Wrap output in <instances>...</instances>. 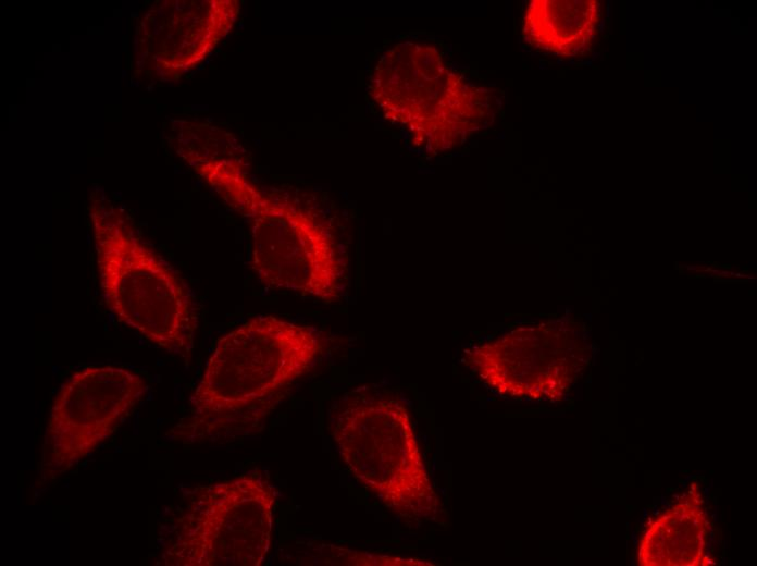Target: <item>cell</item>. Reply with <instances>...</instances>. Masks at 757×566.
<instances>
[{"mask_svg":"<svg viewBox=\"0 0 757 566\" xmlns=\"http://www.w3.org/2000/svg\"><path fill=\"white\" fill-rule=\"evenodd\" d=\"M319 331L274 315L256 316L222 336L193 393L184 440L247 422L260 404L309 371L322 350Z\"/></svg>","mask_w":757,"mask_h":566,"instance_id":"6da1fadb","label":"cell"},{"mask_svg":"<svg viewBox=\"0 0 757 566\" xmlns=\"http://www.w3.org/2000/svg\"><path fill=\"white\" fill-rule=\"evenodd\" d=\"M96 267L107 308L154 346L188 360L199 325L197 298L182 274L112 206L90 210Z\"/></svg>","mask_w":757,"mask_h":566,"instance_id":"7a4b0ae2","label":"cell"},{"mask_svg":"<svg viewBox=\"0 0 757 566\" xmlns=\"http://www.w3.org/2000/svg\"><path fill=\"white\" fill-rule=\"evenodd\" d=\"M199 170L249 217L250 267L263 285L326 304L339 299L345 263L325 222L293 202L260 194L231 164L206 163Z\"/></svg>","mask_w":757,"mask_h":566,"instance_id":"3957f363","label":"cell"},{"mask_svg":"<svg viewBox=\"0 0 757 566\" xmlns=\"http://www.w3.org/2000/svg\"><path fill=\"white\" fill-rule=\"evenodd\" d=\"M275 491L261 473L202 488L179 520L167 565L258 566L271 542Z\"/></svg>","mask_w":757,"mask_h":566,"instance_id":"277c9868","label":"cell"},{"mask_svg":"<svg viewBox=\"0 0 757 566\" xmlns=\"http://www.w3.org/2000/svg\"><path fill=\"white\" fill-rule=\"evenodd\" d=\"M385 65L384 96L402 123L435 150L461 144L469 133L480 130L493 116L492 91L468 81L449 67L434 44L418 42L397 47Z\"/></svg>","mask_w":757,"mask_h":566,"instance_id":"5b68a950","label":"cell"},{"mask_svg":"<svg viewBox=\"0 0 757 566\" xmlns=\"http://www.w3.org/2000/svg\"><path fill=\"white\" fill-rule=\"evenodd\" d=\"M331 432L352 475L385 503L411 509L423 490L415 441L405 408L362 397L337 405Z\"/></svg>","mask_w":757,"mask_h":566,"instance_id":"8992f818","label":"cell"},{"mask_svg":"<svg viewBox=\"0 0 757 566\" xmlns=\"http://www.w3.org/2000/svg\"><path fill=\"white\" fill-rule=\"evenodd\" d=\"M147 390L144 376L121 366H87L73 372L50 408L44 473L57 477L91 454L132 415Z\"/></svg>","mask_w":757,"mask_h":566,"instance_id":"52a82bcc","label":"cell"},{"mask_svg":"<svg viewBox=\"0 0 757 566\" xmlns=\"http://www.w3.org/2000/svg\"><path fill=\"white\" fill-rule=\"evenodd\" d=\"M599 19L594 0H533L524 10L522 35L538 50L574 57L590 48Z\"/></svg>","mask_w":757,"mask_h":566,"instance_id":"ba28073f","label":"cell"},{"mask_svg":"<svg viewBox=\"0 0 757 566\" xmlns=\"http://www.w3.org/2000/svg\"><path fill=\"white\" fill-rule=\"evenodd\" d=\"M721 267H723L724 269H730V268H731L730 264H723V266H721Z\"/></svg>","mask_w":757,"mask_h":566,"instance_id":"9c48e42d","label":"cell"}]
</instances>
